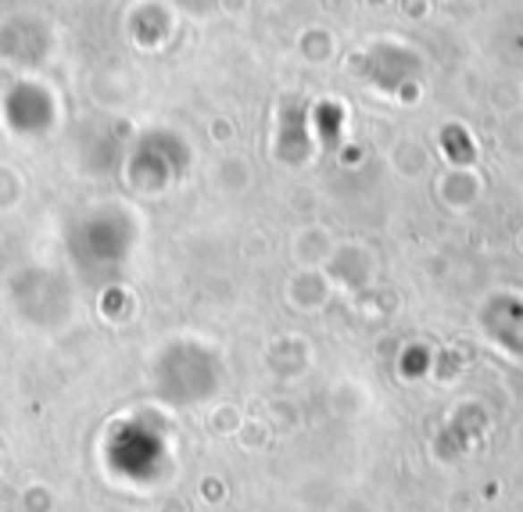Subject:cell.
Returning <instances> with one entry per match:
<instances>
[{
    "label": "cell",
    "mask_w": 523,
    "mask_h": 512,
    "mask_svg": "<svg viewBox=\"0 0 523 512\" xmlns=\"http://www.w3.org/2000/svg\"><path fill=\"white\" fill-rule=\"evenodd\" d=\"M448 147H451L455 158H462V162L473 158V147H462V144H459V130H448Z\"/></svg>",
    "instance_id": "cell-1"
},
{
    "label": "cell",
    "mask_w": 523,
    "mask_h": 512,
    "mask_svg": "<svg viewBox=\"0 0 523 512\" xmlns=\"http://www.w3.org/2000/svg\"><path fill=\"white\" fill-rule=\"evenodd\" d=\"M369 4H384V0H369Z\"/></svg>",
    "instance_id": "cell-2"
}]
</instances>
